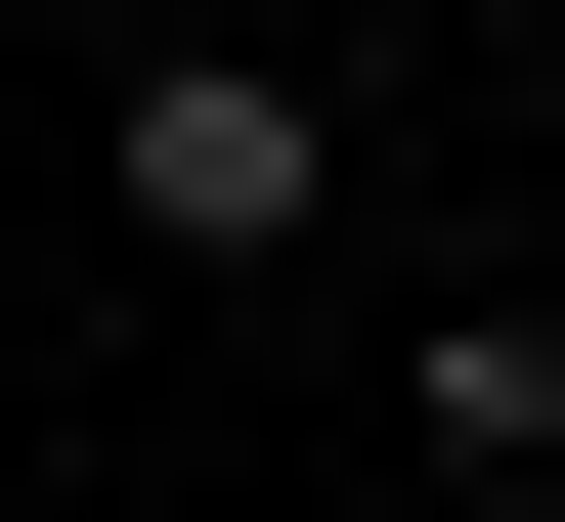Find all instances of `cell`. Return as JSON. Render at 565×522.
Masks as SVG:
<instances>
[{"mask_svg":"<svg viewBox=\"0 0 565 522\" xmlns=\"http://www.w3.org/2000/svg\"><path fill=\"white\" fill-rule=\"evenodd\" d=\"M305 174H349L305 44H174V87H131V262H305Z\"/></svg>","mask_w":565,"mask_h":522,"instance_id":"cell-1","label":"cell"},{"mask_svg":"<svg viewBox=\"0 0 565 522\" xmlns=\"http://www.w3.org/2000/svg\"><path fill=\"white\" fill-rule=\"evenodd\" d=\"M522 522H565V479H522Z\"/></svg>","mask_w":565,"mask_h":522,"instance_id":"cell-2","label":"cell"}]
</instances>
